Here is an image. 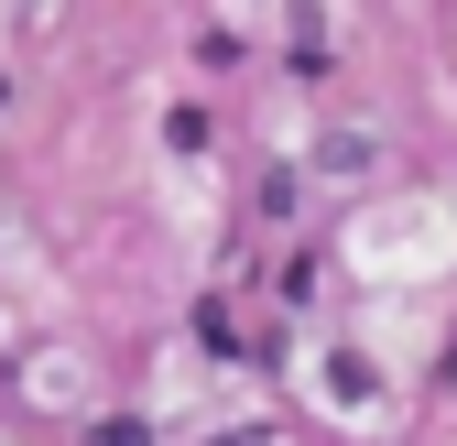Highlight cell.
<instances>
[{
  "instance_id": "cell-1",
  "label": "cell",
  "mask_w": 457,
  "mask_h": 446,
  "mask_svg": "<svg viewBox=\"0 0 457 446\" xmlns=\"http://www.w3.org/2000/svg\"><path fill=\"white\" fill-rule=\"evenodd\" d=\"M87 446H153V425H131V414H109V425H98Z\"/></svg>"
}]
</instances>
